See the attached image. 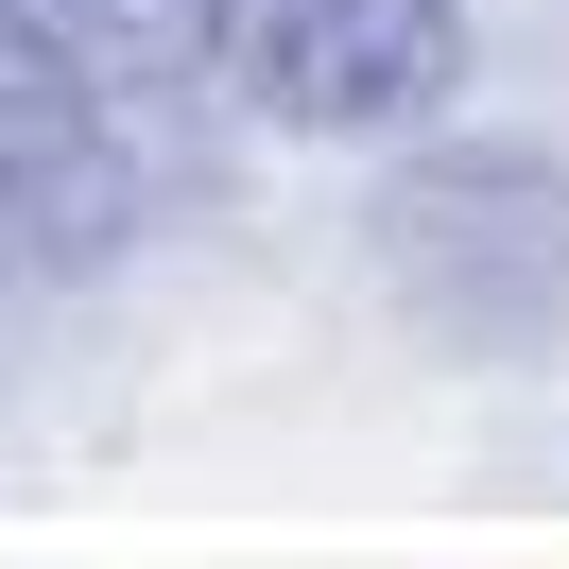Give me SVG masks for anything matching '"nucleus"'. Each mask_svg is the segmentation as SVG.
Returning a JSON list of instances; mask_svg holds the SVG:
<instances>
[{
	"label": "nucleus",
	"instance_id": "f257e3e1",
	"mask_svg": "<svg viewBox=\"0 0 569 569\" xmlns=\"http://www.w3.org/2000/svg\"><path fill=\"white\" fill-rule=\"evenodd\" d=\"M362 259H380V293L431 328V346L535 362L569 328V156H535V139H431V156H397L380 208H362Z\"/></svg>",
	"mask_w": 569,
	"mask_h": 569
},
{
	"label": "nucleus",
	"instance_id": "f03ea898",
	"mask_svg": "<svg viewBox=\"0 0 569 569\" xmlns=\"http://www.w3.org/2000/svg\"><path fill=\"white\" fill-rule=\"evenodd\" d=\"M208 52L277 139H431L466 104V0H208Z\"/></svg>",
	"mask_w": 569,
	"mask_h": 569
},
{
	"label": "nucleus",
	"instance_id": "7ed1b4c3",
	"mask_svg": "<svg viewBox=\"0 0 569 569\" xmlns=\"http://www.w3.org/2000/svg\"><path fill=\"white\" fill-rule=\"evenodd\" d=\"M0 224L36 259H121L139 242V139H121V104L70 70V36L36 0H0Z\"/></svg>",
	"mask_w": 569,
	"mask_h": 569
},
{
	"label": "nucleus",
	"instance_id": "20e7f679",
	"mask_svg": "<svg viewBox=\"0 0 569 569\" xmlns=\"http://www.w3.org/2000/svg\"><path fill=\"white\" fill-rule=\"evenodd\" d=\"M52 36H70V70L104 87V104H173V87H208V0H36Z\"/></svg>",
	"mask_w": 569,
	"mask_h": 569
}]
</instances>
